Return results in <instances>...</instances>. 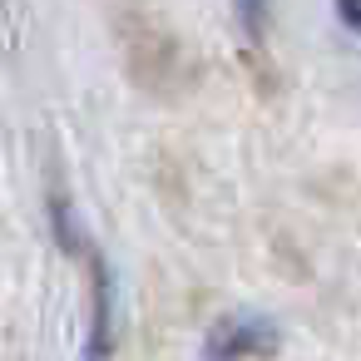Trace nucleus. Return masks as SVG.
<instances>
[{"instance_id":"nucleus-1","label":"nucleus","mask_w":361,"mask_h":361,"mask_svg":"<svg viewBox=\"0 0 361 361\" xmlns=\"http://www.w3.org/2000/svg\"><path fill=\"white\" fill-rule=\"evenodd\" d=\"M104 16H109V30H114L129 80L159 99L178 94V85L188 80L183 40L154 0H104Z\"/></svg>"},{"instance_id":"nucleus-2","label":"nucleus","mask_w":361,"mask_h":361,"mask_svg":"<svg viewBox=\"0 0 361 361\" xmlns=\"http://www.w3.org/2000/svg\"><path fill=\"white\" fill-rule=\"evenodd\" d=\"M282 331L272 317L262 312H228L213 322L208 341H203V361H267L277 356Z\"/></svg>"},{"instance_id":"nucleus-3","label":"nucleus","mask_w":361,"mask_h":361,"mask_svg":"<svg viewBox=\"0 0 361 361\" xmlns=\"http://www.w3.org/2000/svg\"><path fill=\"white\" fill-rule=\"evenodd\" d=\"M90 272H94V317H90V361H109V351H114V282H109V267L99 262V252H90Z\"/></svg>"},{"instance_id":"nucleus-4","label":"nucleus","mask_w":361,"mask_h":361,"mask_svg":"<svg viewBox=\"0 0 361 361\" xmlns=\"http://www.w3.org/2000/svg\"><path fill=\"white\" fill-rule=\"evenodd\" d=\"M233 16H238V30L252 45H262V35H267V0H233Z\"/></svg>"},{"instance_id":"nucleus-5","label":"nucleus","mask_w":361,"mask_h":361,"mask_svg":"<svg viewBox=\"0 0 361 361\" xmlns=\"http://www.w3.org/2000/svg\"><path fill=\"white\" fill-rule=\"evenodd\" d=\"M336 11L346 16V25H351V30H361V0H336Z\"/></svg>"}]
</instances>
